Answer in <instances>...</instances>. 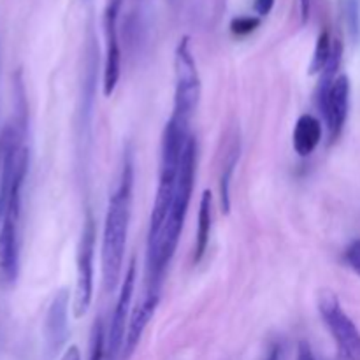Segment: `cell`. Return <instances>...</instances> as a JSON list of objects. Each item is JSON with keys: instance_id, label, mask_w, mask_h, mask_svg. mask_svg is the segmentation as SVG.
<instances>
[{"instance_id": "6da1fadb", "label": "cell", "mask_w": 360, "mask_h": 360, "mask_svg": "<svg viewBox=\"0 0 360 360\" xmlns=\"http://www.w3.org/2000/svg\"><path fill=\"white\" fill-rule=\"evenodd\" d=\"M195 164H197V143L190 139L179 164L178 181H176L174 197L171 210L165 218L157 243L151 250H146V294L160 295L165 271L178 248L179 236L188 214L190 200H192L193 185H195Z\"/></svg>"}, {"instance_id": "7a4b0ae2", "label": "cell", "mask_w": 360, "mask_h": 360, "mask_svg": "<svg viewBox=\"0 0 360 360\" xmlns=\"http://www.w3.org/2000/svg\"><path fill=\"white\" fill-rule=\"evenodd\" d=\"M132 188H134V160L130 151L123 158L122 174L118 186L109 199L108 213L104 221V234H102V281L105 292H112L120 283L123 269V257H125L127 234H129L130 207H132Z\"/></svg>"}, {"instance_id": "3957f363", "label": "cell", "mask_w": 360, "mask_h": 360, "mask_svg": "<svg viewBox=\"0 0 360 360\" xmlns=\"http://www.w3.org/2000/svg\"><path fill=\"white\" fill-rule=\"evenodd\" d=\"M174 108L172 115L181 122L190 123L200 98V77L195 58L190 49L188 37L178 42L174 53Z\"/></svg>"}, {"instance_id": "277c9868", "label": "cell", "mask_w": 360, "mask_h": 360, "mask_svg": "<svg viewBox=\"0 0 360 360\" xmlns=\"http://www.w3.org/2000/svg\"><path fill=\"white\" fill-rule=\"evenodd\" d=\"M319 311L329 329L341 360H360V330L345 313L334 292L323 290L319 295Z\"/></svg>"}, {"instance_id": "5b68a950", "label": "cell", "mask_w": 360, "mask_h": 360, "mask_svg": "<svg viewBox=\"0 0 360 360\" xmlns=\"http://www.w3.org/2000/svg\"><path fill=\"white\" fill-rule=\"evenodd\" d=\"M95 239L97 229L91 214L84 220L81 232L79 248H77L76 292H74V316L81 319L86 315L94 301V264H95Z\"/></svg>"}, {"instance_id": "8992f818", "label": "cell", "mask_w": 360, "mask_h": 360, "mask_svg": "<svg viewBox=\"0 0 360 360\" xmlns=\"http://www.w3.org/2000/svg\"><path fill=\"white\" fill-rule=\"evenodd\" d=\"M21 199L13 197L7 200L0 225V288H11L16 283L20 271V225Z\"/></svg>"}, {"instance_id": "52a82bcc", "label": "cell", "mask_w": 360, "mask_h": 360, "mask_svg": "<svg viewBox=\"0 0 360 360\" xmlns=\"http://www.w3.org/2000/svg\"><path fill=\"white\" fill-rule=\"evenodd\" d=\"M137 281V264L136 259L130 260L125 271V278L120 287L118 301H116L115 313H112L111 323L105 333V360H122L123 345H125L127 329L130 320V304L134 299V288Z\"/></svg>"}, {"instance_id": "ba28073f", "label": "cell", "mask_w": 360, "mask_h": 360, "mask_svg": "<svg viewBox=\"0 0 360 360\" xmlns=\"http://www.w3.org/2000/svg\"><path fill=\"white\" fill-rule=\"evenodd\" d=\"M123 0H108L104 11V34H105V62H104V95L111 97L118 86L122 76V49L118 37V16Z\"/></svg>"}, {"instance_id": "9c48e42d", "label": "cell", "mask_w": 360, "mask_h": 360, "mask_svg": "<svg viewBox=\"0 0 360 360\" xmlns=\"http://www.w3.org/2000/svg\"><path fill=\"white\" fill-rule=\"evenodd\" d=\"M319 108L322 109L323 116H326L329 141L336 143L343 134L348 120V111H350V79H348V76H345V74L338 76V79L329 88L326 98Z\"/></svg>"}, {"instance_id": "30bf717a", "label": "cell", "mask_w": 360, "mask_h": 360, "mask_svg": "<svg viewBox=\"0 0 360 360\" xmlns=\"http://www.w3.org/2000/svg\"><path fill=\"white\" fill-rule=\"evenodd\" d=\"M69 299L70 292L62 288L58 294L53 297L51 304L48 308L44 323V336L46 348L49 355H56L60 348L65 345L67 336H69Z\"/></svg>"}, {"instance_id": "8fae6325", "label": "cell", "mask_w": 360, "mask_h": 360, "mask_svg": "<svg viewBox=\"0 0 360 360\" xmlns=\"http://www.w3.org/2000/svg\"><path fill=\"white\" fill-rule=\"evenodd\" d=\"M158 302H160V295L144 294V299L141 301V304L136 306V309H134L129 320V329H127L125 345H123V352H122V360H130V357L134 355V352L137 350V347H139L141 343V338H143L148 323H150L151 319H153Z\"/></svg>"}, {"instance_id": "7c38bea8", "label": "cell", "mask_w": 360, "mask_h": 360, "mask_svg": "<svg viewBox=\"0 0 360 360\" xmlns=\"http://www.w3.org/2000/svg\"><path fill=\"white\" fill-rule=\"evenodd\" d=\"M322 122L309 112L301 115L294 127V134H292V144H294L295 153L299 157H309L322 143Z\"/></svg>"}, {"instance_id": "4fadbf2b", "label": "cell", "mask_w": 360, "mask_h": 360, "mask_svg": "<svg viewBox=\"0 0 360 360\" xmlns=\"http://www.w3.org/2000/svg\"><path fill=\"white\" fill-rule=\"evenodd\" d=\"M211 227H213V195L210 190H204L199 204V218H197L195 248H193V262L199 264L206 255L210 246Z\"/></svg>"}, {"instance_id": "5bb4252c", "label": "cell", "mask_w": 360, "mask_h": 360, "mask_svg": "<svg viewBox=\"0 0 360 360\" xmlns=\"http://www.w3.org/2000/svg\"><path fill=\"white\" fill-rule=\"evenodd\" d=\"M239 151H241V143H239L238 134H234L224 153V164H221L220 171V206L225 214L231 213V185L232 176L238 167Z\"/></svg>"}, {"instance_id": "9a60e30c", "label": "cell", "mask_w": 360, "mask_h": 360, "mask_svg": "<svg viewBox=\"0 0 360 360\" xmlns=\"http://www.w3.org/2000/svg\"><path fill=\"white\" fill-rule=\"evenodd\" d=\"M333 48H334V41L333 37H330L329 30L320 32L319 39H316L315 53H313V60L311 63H309V74H311V76L322 72L323 67H326L327 62H329L330 55H333Z\"/></svg>"}, {"instance_id": "2e32d148", "label": "cell", "mask_w": 360, "mask_h": 360, "mask_svg": "<svg viewBox=\"0 0 360 360\" xmlns=\"http://www.w3.org/2000/svg\"><path fill=\"white\" fill-rule=\"evenodd\" d=\"M90 360H105V333L101 319L95 320L90 340Z\"/></svg>"}, {"instance_id": "e0dca14e", "label": "cell", "mask_w": 360, "mask_h": 360, "mask_svg": "<svg viewBox=\"0 0 360 360\" xmlns=\"http://www.w3.org/2000/svg\"><path fill=\"white\" fill-rule=\"evenodd\" d=\"M260 25L259 18H252V16H241V18H234L231 23V30L234 35H248L255 30L257 27Z\"/></svg>"}, {"instance_id": "ac0fdd59", "label": "cell", "mask_w": 360, "mask_h": 360, "mask_svg": "<svg viewBox=\"0 0 360 360\" xmlns=\"http://www.w3.org/2000/svg\"><path fill=\"white\" fill-rule=\"evenodd\" d=\"M345 262L355 274L360 276V239H355V241L350 243V246L345 252Z\"/></svg>"}, {"instance_id": "d6986e66", "label": "cell", "mask_w": 360, "mask_h": 360, "mask_svg": "<svg viewBox=\"0 0 360 360\" xmlns=\"http://www.w3.org/2000/svg\"><path fill=\"white\" fill-rule=\"evenodd\" d=\"M348 25H350V30L354 34V37H359V7H357V0H348Z\"/></svg>"}, {"instance_id": "ffe728a7", "label": "cell", "mask_w": 360, "mask_h": 360, "mask_svg": "<svg viewBox=\"0 0 360 360\" xmlns=\"http://www.w3.org/2000/svg\"><path fill=\"white\" fill-rule=\"evenodd\" d=\"M297 360H316L311 347H309V343H306V341H301V343H299Z\"/></svg>"}, {"instance_id": "44dd1931", "label": "cell", "mask_w": 360, "mask_h": 360, "mask_svg": "<svg viewBox=\"0 0 360 360\" xmlns=\"http://www.w3.org/2000/svg\"><path fill=\"white\" fill-rule=\"evenodd\" d=\"M274 0H255V11L259 16H267L273 11Z\"/></svg>"}, {"instance_id": "7402d4cb", "label": "cell", "mask_w": 360, "mask_h": 360, "mask_svg": "<svg viewBox=\"0 0 360 360\" xmlns=\"http://www.w3.org/2000/svg\"><path fill=\"white\" fill-rule=\"evenodd\" d=\"M299 9H301V21L306 23L311 14V0H299Z\"/></svg>"}, {"instance_id": "603a6c76", "label": "cell", "mask_w": 360, "mask_h": 360, "mask_svg": "<svg viewBox=\"0 0 360 360\" xmlns=\"http://www.w3.org/2000/svg\"><path fill=\"white\" fill-rule=\"evenodd\" d=\"M60 360H81V354H79V348L77 347H69L65 350V354L62 355Z\"/></svg>"}, {"instance_id": "cb8c5ba5", "label": "cell", "mask_w": 360, "mask_h": 360, "mask_svg": "<svg viewBox=\"0 0 360 360\" xmlns=\"http://www.w3.org/2000/svg\"><path fill=\"white\" fill-rule=\"evenodd\" d=\"M262 360H280V347H278V345L269 347V350L266 352V355H264Z\"/></svg>"}, {"instance_id": "d4e9b609", "label": "cell", "mask_w": 360, "mask_h": 360, "mask_svg": "<svg viewBox=\"0 0 360 360\" xmlns=\"http://www.w3.org/2000/svg\"><path fill=\"white\" fill-rule=\"evenodd\" d=\"M0 218H2V217H0Z\"/></svg>"}]
</instances>
